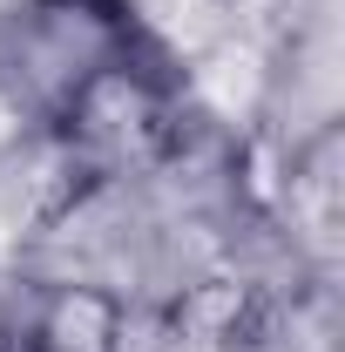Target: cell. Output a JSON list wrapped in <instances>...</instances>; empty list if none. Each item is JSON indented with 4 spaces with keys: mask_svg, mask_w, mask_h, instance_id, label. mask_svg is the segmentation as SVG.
Here are the masks:
<instances>
[{
    "mask_svg": "<svg viewBox=\"0 0 345 352\" xmlns=\"http://www.w3.org/2000/svg\"><path fill=\"white\" fill-rule=\"evenodd\" d=\"M21 298H27V278L0 271V352H14V339H21Z\"/></svg>",
    "mask_w": 345,
    "mask_h": 352,
    "instance_id": "obj_7",
    "label": "cell"
},
{
    "mask_svg": "<svg viewBox=\"0 0 345 352\" xmlns=\"http://www.w3.org/2000/svg\"><path fill=\"white\" fill-rule=\"evenodd\" d=\"M311 21H318V0H216V34H237L278 68L304 47Z\"/></svg>",
    "mask_w": 345,
    "mask_h": 352,
    "instance_id": "obj_5",
    "label": "cell"
},
{
    "mask_svg": "<svg viewBox=\"0 0 345 352\" xmlns=\"http://www.w3.org/2000/svg\"><path fill=\"white\" fill-rule=\"evenodd\" d=\"M34 129H41V116H34V109L14 95V88L0 82V156H7V149H21V142H27Z\"/></svg>",
    "mask_w": 345,
    "mask_h": 352,
    "instance_id": "obj_6",
    "label": "cell"
},
{
    "mask_svg": "<svg viewBox=\"0 0 345 352\" xmlns=\"http://www.w3.org/2000/svg\"><path fill=\"white\" fill-rule=\"evenodd\" d=\"M54 129L75 142V156L95 176L135 183V176H156V170H170L176 156H183L190 109H183L176 75H163L149 54H129L109 75H95L68 102V116Z\"/></svg>",
    "mask_w": 345,
    "mask_h": 352,
    "instance_id": "obj_2",
    "label": "cell"
},
{
    "mask_svg": "<svg viewBox=\"0 0 345 352\" xmlns=\"http://www.w3.org/2000/svg\"><path fill=\"white\" fill-rule=\"evenodd\" d=\"M21 264H27V237L14 230L7 210H0V271H21Z\"/></svg>",
    "mask_w": 345,
    "mask_h": 352,
    "instance_id": "obj_8",
    "label": "cell"
},
{
    "mask_svg": "<svg viewBox=\"0 0 345 352\" xmlns=\"http://www.w3.org/2000/svg\"><path fill=\"white\" fill-rule=\"evenodd\" d=\"M129 298L88 278H27L14 352H122Z\"/></svg>",
    "mask_w": 345,
    "mask_h": 352,
    "instance_id": "obj_4",
    "label": "cell"
},
{
    "mask_svg": "<svg viewBox=\"0 0 345 352\" xmlns=\"http://www.w3.org/2000/svg\"><path fill=\"white\" fill-rule=\"evenodd\" d=\"M264 217L285 230L291 264H304L311 278L339 271V244H345V176H339V122H318L311 135L285 142L278 156V183Z\"/></svg>",
    "mask_w": 345,
    "mask_h": 352,
    "instance_id": "obj_3",
    "label": "cell"
},
{
    "mask_svg": "<svg viewBox=\"0 0 345 352\" xmlns=\"http://www.w3.org/2000/svg\"><path fill=\"white\" fill-rule=\"evenodd\" d=\"M129 54H142L129 0H27L0 21V82L41 122H61L68 102Z\"/></svg>",
    "mask_w": 345,
    "mask_h": 352,
    "instance_id": "obj_1",
    "label": "cell"
},
{
    "mask_svg": "<svg viewBox=\"0 0 345 352\" xmlns=\"http://www.w3.org/2000/svg\"><path fill=\"white\" fill-rule=\"evenodd\" d=\"M21 7H27V0H0V21H7V14H21Z\"/></svg>",
    "mask_w": 345,
    "mask_h": 352,
    "instance_id": "obj_9",
    "label": "cell"
}]
</instances>
